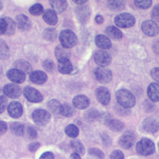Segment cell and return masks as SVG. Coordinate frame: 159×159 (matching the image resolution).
<instances>
[{
  "label": "cell",
  "instance_id": "cell-1",
  "mask_svg": "<svg viewBox=\"0 0 159 159\" xmlns=\"http://www.w3.org/2000/svg\"><path fill=\"white\" fill-rule=\"evenodd\" d=\"M116 98L117 103L124 108L129 109L135 104L134 96L128 90L120 89L116 91Z\"/></svg>",
  "mask_w": 159,
  "mask_h": 159
},
{
  "label": "cell",
  "instance_id": "cell-2",
  "mask_svg": "<svg viewBox=\"0 0 159 159\" xmlns=\"http://www.w3.org/2000/svg\"><path fill=\"white\" fill-rule=\"evenodd\" d=\"M136 151L141 155H150L155 152V144L150 139L143 138L137 143Z\"/></svg>",
  "mask_w": 159,
  "mask_h": 159
},
{
  "label": "cell",
  "instance_id": "cell-3",
  "mask_svg": "<svg viewBox=\"0 0 159 159\" xmlns=\"http://www.w3.org/2000/svg\"><path fill=\"white\" fill-rule=\"evenodd\" d=\"M59 39L61 45L68 48L75 46L78 42L76 35L70 30L61 31L59 35Z\"/></svg>",
  "mask_w": 159,
  "mask_h": 159
},
{
  "label": "cell",
  "instance_id": "cell-4",
  "mask_svg": "<svg viewBox=\"0 0 159 159\" xmlns=\"http://www.w3.org/2000/svg\"><path fill=\"white\" fill-rule=\"evenodd\" d=\"M32 118L35 124L39 126L47 125L50 120L51 114L47 110L37 109L32 113Z\"/></svg>",
  "mask_w": 159,
  "mask_h": 159
},
{
  "label": "cell",
  "instance_id": "cell-5",
  "mask_svg": "<svg viewBox=\"0 0 159 159\" xmlns=\"http://www.w3.org/2000/svg\"><path fill=\"white\" fill-rule=\"evenodd\" d=\"M114 22L119 27L129 28L135 24V19L130 14L122 13L115 17Z\"/></svg>",
  "mask_w": 159,
  "mask_h": 159
},
{
  "label": "cell",
  "instance_id": "cell-6",
  "mask_svg": "<svg viewBox=\"0 0 159 159\" xmlns=\"http://www.w3.org/2000/svg\"><path fill=\"white\" fill-rule=\"evenodd\" d=\"M94 75L96 80L101 83L106 84L109 83L112 78L111 71L105 67H98L95 70Z\"/></svg>",
  "mask_w": 159,
  "mask_h": 159
},
{
  "label": "cell",
  "instance_id": "cell-7",
  "mask_svg": "<svg viewBox=\"0 0 159 159\" xmlns=\"http://www.w3.org/2000/svg\"><path fill=\"white\" fill-rule=\"evenodd\" d=\"M23 94L28 101L32 102H39L43 100L40 93L30 86H26L24 88Z\"/></svg>",
  "mask_w": 159,
  "mask_h": 159
},
{
  "label": "cell",
  "instance_id": "cell-8",
  "mask_svg": "<svg viewBox=\"0 0 159 159\" xmlns=\"http://www.w3.org/2000/svg\"><path fill=\"white\" fill-rule=\"evenodd\" d=\"M94 59L96 64L102 67L109 65L112 60L110 54L104 50H98L96 52L94 55Z\"/></svg>",
  "mask_w": 159,
  "mask_h": 159
},
{
  "label": "cell",
  "instance_id": "cell-9",
  "mask_svg": "<svg viewBox=\"0 0 159 159\" xmlns=\"http://www.w3.org/2000/svg\"><path fill=\"white\" fill-rule=\"evenodd\" d=\"M143 32L150 37L156 36L159 32V28L157 24L153 20H147L142 24Z\"/></svg>",
  "mask_w": 159,
  "mask_h": 159
},
{
  "label": "cell",
  "instance_id": "cell-10",
  "mask_svg": "<svg viewBox=\"0 0 159 159\" xmlns=\"http://www.w3.org/2000/svg\"><path fill=\"white\" fill-rule=\"evenodd\" d=\"M142 126L145 132L154 133L159 129V120L152 117H147L142 121Z\"/></svg>",
  "mask_w": 159,
  "mask_h": 159
},
{
  "label": "cell",
  "instance_id": "cell-11",
  "mask_svg": "<svg viewBox=\"0 0 159 159\" xmlns=\"http://www.w3.org/2000/svg\"><path fill=\"white\" fill-rule=\"evenodd\" d=\"M4 94L12 99L19 98L22 94V89L17 84L10 83L6 84L3 88Z\"/></svg>",
  "mask_w": 159,
  "mask_h": 159
},
{
  "label": "cell",
  "instance_id": "cell-12",
  "mask_svg": "<svg viewBox=\"0 0 159 159\" xmlns=\"http://www.w3.org/2000/svg\"><path fill=\"white\" fill-rule=\"evenodd\" d=\"M135 140V134L131 131H127L119 138V143L123 148L129 149L133 146Z\"/></svg>",
  "mask_w": 159,
  "mask_h": 159
},
{
  "label": "cell",
  "instance_id": "cell-13",
  "mask_svg": "<svg viewBox=\"0 0 159 159\" xmlns=\"http://www.w3.org/2000/svg\"><path fill=\"white\" fill-rule=\"evenodd\" d=\"M97 100L103 105H107L111 99V94L107 88L101 86L98 88L95 91Z\"/></svg>",
  "mask_w": 159,
  "mask_h": 159
},
{
  "label": "cell",
  "instance_id": "cell-14",
  "mask_svg": "<svg viewBox=\"0 0 159 159\" xmlns=\"http://www.w3.org/2000/svg\"><path fill=\"white\" fill-rule=\"evenodd\" d=\"M6 75L11 81L17 84L22 83L25 80V74L16 68L10 69L8 70Z\"/></svg>",
  "mask_w": 159,
  "mask_h": 159
},
{
  "label": "cell",
  "instance_id": "cell-15",
  "mask_svg": "<svg viewBox=\"0 0 159 159\" xmlns=\"http://www.w3.org/2000/svg\"><path fill=\"white\" fill-rule=\"evenodd\" d=\"M7 112L12 118H19L23 113L22 104L18 101H12L7 106Z\"/></svg>",
  "mask_w": 159,
  "mask_h": 159
},
{
  "label": "cell",
  "instance_id": "cell-16",
  "mask_svg": "<svg viewBox=\"0 0 159 159\" xmlns=\"http://www.w3.org/2000/svg\"><path fill=\"white\" fill-rule=\"evenodd\" d=\"M75 13L78 20L81 23H86L90 17V9L87 6L81 5L76 8Z\"/></svg>",
  "mask_w": 159,
  "mask_h": 159
},
{
  "label": "cell",
  "instance_id": "cell-17",
  "mask_svg": "<svg viewBox=\"0 0 159 159\" xmlns=\"http://www.w3.org/2000/svg\"><path fill=\"white\" fill-rule=\"evenodd\" d=\"M73 104L78 109H85L89 106L90 101L84 95H77L73 99Z\"/></svg>",
  "mask_w": 159,
  "mask_h": 159
},
{
  "label": "cell",
  "instance_id": "cell-18",
  "mask_svg": "<svg viewBox=\"0 0 159 159\" xmlns=\"http://www.w3.org/2000/svg\"><path fill=\"white\" fill-rule=\"evenodd\" d=\"M70 50L61 45H58L55 49V55L58 61L68 60L70 57Z\"/></svg>",
  "mask_w": 159,
  "mask_h": 159
},
{
  "label": "cell",
  "instance_id": "cell-19",
  "mask_svg": "<svg viewBox=\"0 0 159 159\" xmlns=\"http://www.w3.org/2000/svg\"><path fill=\"white\" fill-rule=\"evenodd\" d=\"M30 81L37 84H43L47 80V75L42 71L36 70L32 71L29 75Z\"/></svg>",
  "mask_w": 159,
  "mask_h": 159
},
{
  "label": "cell",
  "instance_id": "cell-20",
  "mask_svg": "<svg viewBox=\"0 0 159 159\" xmlns=\"http://www.w3.org/2000/svg\"><path fill=\"white\" fill-rule=\"evenodd\" d=\"M16 24L18 29L22 31L30 29L32 26L30 19L25 14H19L16 17Z\"/></svg>",
  "mask_w": 159,
  "mask_h": 159
},
{
  "label": "cell",
  "instance_id": "cell-21",
  "mask_svg": "<svg viewBox=\"0 0 159 159\" xmlns=\"http://www.w3.org/2000/svg\"><path fill=\"white\" fill-rule=\"evenodd\" d=\"M147 94L153 102L159 101V84L155 83L149 84L147 88Z\"/></svg>",
  "mask_w": 159,
  "mask_h": 159
},
{
  "label": "cell",
  "instance_id": "cell-22",
  "mask_svg": "<svg viewBox=\"0 0 159 159\" xmlns=\"http://www.w3.org/2000/svg\"><path fill=\"white\" fill-rule=\"evenodd\" d=\"M95 43L96 46L101 49H109L112 45L110 39L107 36L102 34L96 36Z\"/></svg>",
  "mask_w": 159,
  "mask_h": 159
},
{
  "label": "cell",
  "instance_id": "cell-23",
  "mask_svg": "<svg viewBox=\"0 0 159 159\" xmlns=\"http://www.w3.org/2000/svg\"><path fill=\"white\" fill-rule=\"evenodd\" d=\"M15 68L20 70L25 74L30 73L32 70V67L29 62L25 60H17L14 63Z\"/></svg>",
  "mask_w": 159,
  "mask_h": 159
},
{
  "label": "cell",
  "instance_id": "cell-24",
  "mask_svg": "<svg viewBox=\"0 0 159 159\" xmlns=\"http://www.w3.org/2000/svg\"><path fill=\"white\" fill-rule=\"evenodd\" d=\"M53 10L57 14L62 13L67 7L66 0H49Z\"/></svg>",
  "mask_w": 159,
  "mask_h": 159
},
{
  "label": "cell",
  "instance_id": "cell-25",
  "mask_svg": "<svg viewBox=\"0 0 159 159\" xmlns=\"http://www.w3.org/2000/svg\"><path fill=\"white\" fill-rule=\"evenodd\" d=\"M43 19L44 21L51 25H54L58 21L57 13L52 9H47L43 12Z\"/></svg>",
  "mask_w": 159,
  "mask_h": 159
},
{
  "label": "cell",
  "instance_id": "cell-26",
  "mask_svg": "<svg viewBox=\"0 0 159 159\" xmlns=\"http://www.w3.org/2000/svg\"><path fill=\"white\" fill-rule=\"evenodd\" d=\"M48 109L54 114H61L62 104L57 99H51L47 102Z\"/></svg>",
  "mask_w": 159,
  "mask_h": 159
},
{
  "label": "cell",
  "instance_id": "cell-27",
  "mask_svg": "<svg viewBox=\"0 0 159 159\" xmlns=\"http://www.w3.org/2000/svg\"><path fill=\"white\" fill-rule=\"evenodd\" d=\"M58 70L62 74H69L73 70V66L70 60L64 61H58Z\"/></svg>",
  "mask_w": 159,
  "mask_h": 159
},
{
  "label": "cell",
  "instance_id": "cell-28",
  "mask_svg": "<svg viewBox=\"0 0 159 159\" xmlns=\"http://www.w3.org/2000/svg\"><path fill=\"white\" fill-rule=\"evenodd\" d=\"M109 129L113 132H120L124 128V124L121 121L112 119L106 125Z\"/></svg>",
  "mask_w": 159,
  "mask_h": 159
},
{
  "label": "cell",
  "instance_id": "cell-29",
  "mask_svg": "<svg viewBox=\"0 0 159 159\" xmlns=\"http://www.w3.org/2000/svg\"><path fill=\"white\" fill-rule=\"evenodd\" d=\"M108 7L112 11H118L122 10L125 7V2L124 0H108Z\"/></svg>",
  "mask_w": 159,
  "mask_h": 159
},
{
  "label": "cell",
  "instance_id": "cell-30",
  "mask_svg": "<svg viewBox=\"0 0 159 159\" xmlns=\"http://www.w3.org/2000/svg\"><path fill=\"white\" fill-rule=\"evenodd\" d=\"M106 34L113 39L119 40L122 37V34L120 30L114 26H109L106 30Z\"/></svg>",
  "mask_w": 159,
  "mask_h": 159
},
{
  "label": "cell",
  "instance_id": "cell-31",
  "mask_svg": "<svg viewBox=\"0 0 159 159\" xmlns=\"http://www.w3.org/2000/svg\"><path fill=\"white\" fill-rule=\"evenodd\" d=\"M42 35L46 40L53 42L57 38V31L54 28H47L43 30Z\"/></svg>",
  "mask_w": 159,
  "mask_h": 159
},
{
  "label": "cell",
  "instance_id": "cell-32",
  "mask_svg": "<svg viewBox=\"0 0 159 159\" xmlns=\"http://www.w3.org/2000/svg\"><path fill=\"white\" fill-rule=\"evenodd\" d=\"M10 129L12 134L18 136H23L24 124L20 122H14L10 125Z\"/></svg>",
  "mask_w": 159,
  "mask_h": 159
},
{
  "label": "cell",
  "instance_id": "cell-33",
  "mask_svg": "<svg viewBox=\"0 0 159 159\" xmlns=\"http://www.w3.org/2000/svg\"><path fill=\"white\" fill-rule=\"evenodd\" d=\"M23 136L29 140H33L37 137V132L32 126L28 124H24Z\"/></svg>",
  "mask_w": 159,
  "mask_h": 159
},
{
  "label": "cell",
  "instance_id": "cell-34",
  "mask_svg": "<svg viewBox=\"0 0 159 159\" xmlns=\"http://www.w3.org/2000/svg\"><path fill=\"white\" fill-rule=\"evenodd\" d=\"M10 51L6 43L0 39V59L6 60L9 57Z\"/></svg>",
  "mask_w": 159,
  "mask_h": 159
},
{
  "label": "cell",
  "instance_id": "cell-35",
  "mask_svg": "<svg viewBox=\"0 0 159 159\" xmlns=\"http://www.w3.org/2000/svg\"><path fill=\"white\" fill-rule=\"evenodd\" d=\"M71 146L72 149L79 155H83L85 152L83 144L78 140L74 139L71 141Z\"/></svg>",
  "mask_w": 159,
  "mask_h": 159
},
{
  "label": "cell",
  "instance_id": "cell-36",
  "mask_svg": "<svg viewBox=\"0 0 159 159\" xmlns=\"http://www.w3.org/2000/svg\"><path fill=\"white\" fill-rule=\"evenodd\" d=\"M65 132L70 138H76L79 134V129L75 124L68 125L65 129Z\"/></svg>",
  "mask_w": 159,
  "mask_h": 159
},
{
  "label": "cell",
  "instance_id": "cell-37",
  "mask_svg": "<svg viewBox=\"0 0 159 159\" xmlns=\"http://www.w3.org/2000/svg\"><path fill=\"white\" fill-rule=\"evenodd\" d=\"M6 21V31L5 33V35L7 36H11L12 35L16 30V24L14 21L10 17H4Z\"/></svg>",
  "mask_w": 159,
  "mask_h": 159
},
{
  "label": "cell",
  "instance_id": "cell-38",
  "mask_svg": "<svg viewBox=\"0 0 159 159\" xmlns=\"http://www.w3.org/2000/svg\"><path fill=\"white\" fill-rule=\"evenodd\" d=\"M75 113V110L72 106H71L68 104H62V108L61 111V114L62 116L67 117H71L73 116Z\"/></svg>",
  "mask_w": 159,
  "mask_h": 159
},
{
  "label": "cell",
  "instance_id": "cell-39",
  "mask_svg": "<svg viewBox=\"0 0 159 159\" xmlns=\"http://www.w3.org/2000/svg\"><path fill=\"white\" fill-rule=\"evenodd\" d=\"M101 113H99L95 109H90L86 112L85 116L88 120H99Z\"/></svg>",
  "mask_w": 159,
  "mask_h": 159
},
{
  "label": "cell",
  "instance_id": "cell-40",
  "mask_svg": "<svg viewBox=\"0 0 159 159\" xmlns=\"http://www.w3.org/2000/svg\"><path fill=\"white\" fill-rule=\"evenodd\" d=\"M43 12V6L40 4H35L29 9V12L33 16H39Z\"/></svg>",
  "mask_w": 159,
  "mask_h": 159
},
{
  "label": "cell",
  "instance_id": "cell-41",
  "mask_svg": "<svg viewBox=\"0 0 159 159\" xmlns=\"http://www.w3.org/2000/svg\"><path fill=\"white\" fill-rule=\"evenodd\" d=\"M136 6L143 9L149 8L152 5V0H134Z\"/></svg>",
  "mask_w": 159,
  "mask_h": 159
},
{
  "label": "cell",
  "instance_id": "cell-42",
  "mask_svg": "<svg viewBox=\"0 0 159 159\" xmlns=\"http://www.w3.org/2000/svg\"><path fill=\"white\" fill-rule=\"evenodd\" d=\"M42 66L44 70L48 72H52L55 70V63L51 60H45L42 63Z\"/></svg>",
  "mask_w": 159,
  "mask_h": 159
},
{
  "label": "cell",
  "instance_id": "cell-43",
  "mask_svg": "<svg viewBox=\"0 0 159 159\" xmlns=\"http://www.w3.org/2000/svg\"><path fill=\"white\" fill-rule=\"evenodd\" d=\"M89 153L91 155H93L98 158L103 159L104 158V153L97 148H91L89 149Z\"/></svg>",
  "mask_w": 159,
  "mask_h": 159
},
{
  "label": "cell",
  "instance_id": "cell-44",
  "mask_svg": "<svg viewBox=\"0 0 159 159\" xmlns=\"http://www.w3.org/2000/svg\"><path fill=\"white\" fill-rule=\"evenodd\" d=\"M112 117L110 114L107 112H103L100 114L99 120H100L102 124L107 125V123L112 119Z\"/></svg>",
  "mask_w": 159,
  "mask_h": 159
},
{
  "label": "cell",
  "instance_id": "cell-45",
  "mask_svg": "<svg viewBox=\"0 0 159 159\" xmlns=\"http://www.w3.org/2000/svg\"><path fill=\"white\" fill-rule=\"evenodd\" d=\"M111 159H124V155L122 151L119 150H115L111 153Z\"/></svg>",
  "mask_w": 159,
  "mask_h": 159
},
{
  "label": "cell",
  "instance_id": "cell-46",
  "mask_svg": "<svg viewBox=\"0 0 159 159\" xmlns=\"http://www.w3.org/2000/svg\"><path fill=\"white\" fill-rule=\"evenodd\" d=\"M7 100L6 98L4 96H0V114H2L4 111L7 106Z\"/></svg>",
  "mask_w": 159,
  "mask_h": 159
},
{
  "label": "cell",
  "instance_id": "cell-47",
  "mask_svg": "<svg viewBox=\"0 0 159 159\" xmlns=\"http://www.w3.org/2000/svg\"><path fill=\"white\" fill-rule=\"evenodd\" d=\"M152 17L153 19L159 21V4L156 5L152 11Z\"/></svg>",
  "mask_w": 159,
  "mask_h": 159
},
{
  "label": "cell",
  "instance_id": "cell-48",
  "mask_svg": "<svg viewBox=\"0 0 159 159\" xmlns=\"http://www.w3.org/2000/svg\"><path fill=\"white\" fill-rule=\"evenodd\" d=\"M6 21L4 18L0 19V35L5 34L6 31Z\"/></svg>",
  "mask_w": 159,
  "mask_h": 159
},
{
  "label": "cell",
  "instance_id": "cell-49",
  "mask_svg": "<svg viewBox=\"0 0 159 159\" xmlns=\"http://www.w3.org/2000/svg\"><path fill=\"white\" fill-rule=\"evenodd\" d=\"M101 139L104 145L109 146L111 143V138L108 136V135L106 133H103L101 134Z\"/></svg>",
  "mask_w": 159,
  "mask_h": 159
},
{
  "label": "cell",
  "instance_id": "cell-50",
  "mask_svg": "<svg viewBox=\"0 0 159 159\" xmlns=\"http://www.w3.org/2000/svg\"><path fill=\"white\" fill-rule=\"evenodd\" d=\"M150 75L153 80L159 83V68H155L152 69Z\"/></svg>",
  "mask_w": 159,
  "mask_h": 159
},
{
  "label": "cell",
  "instance_id": "cell-51",
  "mask_svg": "<svg viewBox=\"0 0 159 159\" xmlns=\"http://www.w3.org/2000/svg\"><path fill=\"white\" fill-rule=\"evenodd\" d=\"M40 146V143L37 142H34L30 143L28 146V149L31 152H35Z\"/></svg>",
  "mask_w": 159,
  "mask_h": 159
},
{
  "label": "cell",
  "instance_id": "cell-52",
  "mask_svg": "<svg viewBox=\"0 0 159 159\" xmlns=\"http://www.w3.org/2000/svg\"><path fill=\"white\" fill-rule=\"evenodd\" d=\"M39 159H55L53 153L50 152H46L42 153Z\"/></svg>",
  "mask_w": 159,
  "mask_h": 159
},
{
  "label": "cell",
  "instance_id": "cell-53",
  "mask_svg": "<svg viewBox=\"0 0 159 159\" xmlns=\"http://www.w3.org/2000/svg\"><path fill=\"white\" fill-rule=\"evenodd\" d=\"M7 129V126L6 122L4 121L0 120V135H3Z\"/></svg>",
  "mask_w": 159,
  "mask_h": 159
},
{
  "label": "cell",
  "instance_id": "cell-54",
  "mask_svg": "<svg viewBox=\"0 0 159 159\" xmlns=\"http://www.w3.org/2000/svg\"><path fill=\"white\" fill-rule=\"evenodd\" d=\"M95 20H96V22L98 24H102V23L103 22L104 19H103V17H102L101 15H98V16H96V17H95Z\"/></svg>",
  "mask_w": 159,
  "mask_h": 159
},
{
  "label": "cell",
  "instance_id": "cell-55",
  "mask_svg": "<svg viewBox=\"0 0 159 159\" xmlns=\"http://www.w3.org/2000/svg\"><path fill=\"white\" fill-rule=\"evenodd\" d=\"M70 159H81V157L78 153H73L70 156Z\"/></svg>",
  "mask_w": 159,
  "mask_h": 159
},
{
  "label": "cell",
  "instance_id": "cell-56",
  "mask_svg": "<svg viewBox=\"0 0 159 159\" xmlns=\"http://www.w3.org/2000/svg\"><path fill=\"white\" fill-rule=\"evenodd\" d=\"M74 2H75L77 4H83L85 3L88 0H72Z\"/></svg>",
  "mask_w": 159,
  "mask_h": 159
},
{
  "label": "cell",
  "instance_id": "cell-57",
  "mask_svg": "<svg viewBox=\"0 0 159 159\" xmlns=\"http://www.w3.org/2000/svg\"><path fill=\"white\" fill-rule=\"evenodd\" d=\"M2 4L1 2L0 1V11L2 9Z\"/></svg>",
  "mask_w": 159,
  "mask_h": 159
},
{
  "label": "cell",
  "instance_id": "cell-58",
  "mask_svg": "<svg viewBox=\"0 0 159 159\" xmlns=\"http://www.w3.org/2000/svg\"><path fill=\"white\" fill-rule=\"evenodd\" d=\"M158 147H159V143H158Z\"/></svg>",
  "mask_w": 159,
  "mask_h": 159
}]
</instances>
